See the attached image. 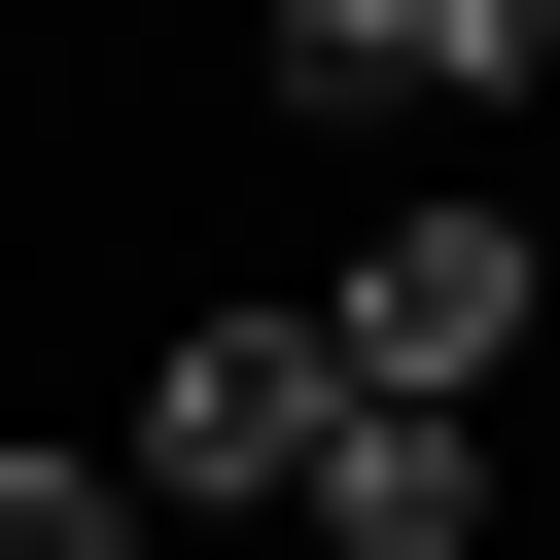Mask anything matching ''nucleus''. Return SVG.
Instances as JSON below:
<instances>
[{"instance_id": "nucleus-5", "label": "nucleus", "mask_w": 560, "mask_h": 560, "mask_svg": "<svg viewBox=\"0 0 560 560\" xmlns=\"http://www.w3.org/2000/svg\"><path fill=\"white\" fill-rule=\"evenodd\" d=\"M0 560H175V525H140L105 455H0Z\"/></svg>"}, {"instance_id": "nucleus-4", "label": "nucleus", "mask_w": 560, "mask_h": 560, "mask_svg": "<svg viewBox=\"0 0 560 560\" xmlns=\"http://www.w3.org/2000/svg\"><path fill=\"white\" fill-rule=\"evenodd\" d=\"M280 525H315V560H490V420H385V385H315Z\"/></svg>"}, {"instance_id": "nucleus-2", "label": "nucleus", "mask_w": 560, "mask_h": 560, "mask_svg": "<svg viewBox=\"0 0 560 560\" xmlns=\"http://www.w3.org/2000/svg\"><path fill=\"white\" fill-rule=\"evenodd\" d=\"M525 70H560V0H245V105H315V140H455Z\"/></svg>"}, {"instance_id": "nucleus-1", "label": "nucleus", "mask_w": 560, "mask_h": 560, "mask_svg": "<svg viewBox=\"0 0 560 560\" xmlns=\"http://www.w3.org/2000/svg\"><path fill=\"white\" fill-rule=\"evenodd\" d=\"M315 315V385H385V420H525V350H560V245L490 210V175H420L350 280H280Z\"/></svg>"}, {"instance_id": "nucleus-3", "label": "nucleus", "mask_w": 560, "mask_h": 560, "mask_svg": "<svg viewBox=\"0 0 560 560\" xmlns=\"http://www.w3.org/2000/svg\"><path fill=\"white\" fill-rule=\"evenodd\" d=\"M280 455H315V315H175V350H140V420H105V490H140V525H280Z\"/></svg>"}]
</instances>
